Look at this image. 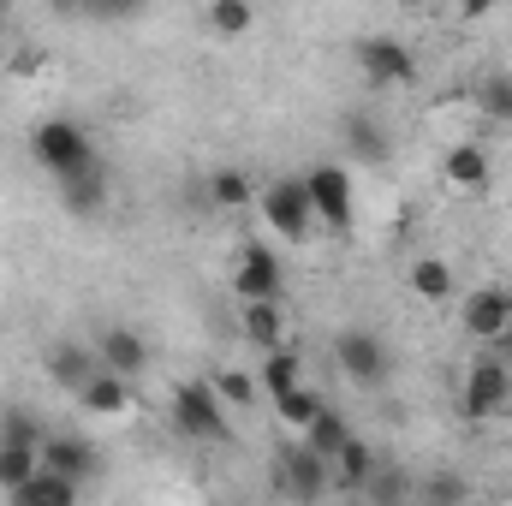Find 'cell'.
Returning <instances> with one entry per match:
<instances>
[{"label":"cell","instance_id":"obj_1","mask_svg":"<svg viewBox=\"0 0 512 506\" xmlns=\"http://www.w3.org/2000/svg\"><path fill=\"white\" fill-rule=\"evenodd\" d=\"M30 155H36V167H42L48 179H66V173L102 167V155H96V137L78 126V120H66V114H48V120H36V131H30Z\"/></svg>","mask_w":512,"mask_h":506},{"label":"cell","instance_id":"obj_2","mask_svg":"<svg viewBox=\"0 0 512 506\" xmlns=\"http://www.w3.org/2000/svg\"><path fill=\"white\" fill-rule=\"evenodd\" d=\"M173 429L191 441H209V447L233 441V417H227V399L215 393V381H179L173 387Z\"/></svg>","mask_w":512,"mask_h":506},{"label":"cell","instance_id":"obj_3","mask_svg":"<svg viewBox=\"0 0 512 506\" xmlns=\"http://www.w3.org/2000/svg\"><path fill=\"white\" fill-rule=\"evenodd\" d=\"M304 185H310L316 227H328V233H352V221H358V185H352V167H346V161H316V167L304 173Z\"/></svg>","mask_w":512,"mask_h":506},{"label":"cell","instance_id":"obj_4","mask_svg":"<svg viewBox=\"0 0 512 506\" xmlns=\"http://www.w3.org/2000/svg\"><path fill=\"white\" fill-rule=\"evenodd\" d=\"M256 209H262V221H268V233L274 239H286V245H304L310 239V227H316V209H310V185L304 179H268L262 191H256Z\"/></svg>","mask_w":512,"mask_h":506},{"label":"cell","instance_id":"obj_5","mask_svg":"<svg viewBox=\"0 0 512 506\" xmlns=\"http://www.w3.org/2000/svg\"><path fill=\"white\" fill-rule=\"evenodd\" d=\"M352 60H358L370 90H411L417 84V48L399 36H358Z\"/></svg>","mask_w":512,"mask_h":506},{"label":"cell","instance_id":"obj_6","mask_svg":"<svg viewBox=\"0 0 512 506\" xmlns=\"http://www.w3.org/2000/svg\"><path fill=\"white\" fill-rule=\"evenodd\" d=\"M512 399V364L489 346L483 358H471V370H465V387H459V411L471 417V423H489L495 411H507Z\"/></svg>","mask_w":512,"mask_h":506},{"label":"cell","instance_id":"obj_7","mask_svg":"<svg viewBox=\"0 0 512 506\" xmlns=\"http://www.w3.org/2000/svg\"><path fill=\"white\" fill-rule=\"evenodd\" d=\"M274 477H280V495H292V501H322V495L334 489V459H322V453H310L304 441H292V447L274 453Z\"/></svg>","mask_w":512,"mask_h":506},{"label":"cell","instance_id":"obj_8","mask_svg":"<svg viewBox=\"0 0 512 506\" xmlns=\"http://www.w3.org/2000/svg\"><path fill=\"white\" fill-rule=\"evenodd\" d=\"M334 364H340V376L352 381V387H382L387 370H393L382 334H370V328H346V334H334Z\"/></svg>","mask_w":512,"mask_h":506},{"label":"cell","instance_id":"obj_9","mask_svg":"<svg viewBox=\"0 0 512 506\" xmlns=\"http://www.w3.org/2000/svg\"><path fill=\"white\" fill-rule=\"evenodd\" d=\"M459 322H465V334H471V340L495 346L501 334H512V292H507V286H477V292H465Z\"/></svg>","mask_w":512,"mask_h":506},{"label":"cell","instance_id":"obj_10","mask_svg":"<svg viewBox=\"0 0 512 506\" xmlns=\"http://www.w3.org/2000/svg\"><path fill=\"white\" fill-rule=\"evenodd\" d=\"M441 179H447V191H459V197H483V191L495 185V161H489L483 143H453V149L441 155Z\"/></svg>","mask_w":512,"mask_h":506},{"label":"cell","instance_id":"obj_11","mask_svg":"<svg viewBox=\"0 0 512 506\" xmlns=\"http://www.w3.org/2000/svg\"><path fill=\"white\" fill-rule=\"evenodd\" d=\"M280 286H286V268H280V256L274 245H245L239 251V268H233V292L239 298H280Z\"/></svg>","mask_w":512,"mask_h":506},{"label":"cell","instance_id":"obj_12","mask_svg":"<svg viewBox=\"0 0 512 506\" xmlns=\"http://www.w3.org/2000/svg\"><path fill=\"white\" fill-rule=\"evenodd\" d=\"M96 358L108 364V370H120V376H143L149 370V340L126 328V322H108L102 334H96Z\"/></svg>","mask_w":512,"mask_h":506},{"label":"cell","instance_id":"obj_13","mask_svg":"<svg viewBox=\"0 0 512 506\" xmlns=\"http://www.w3.org/2000/svg\"><path fill=\"white\" fill-rule=\"evenodd\" d=\"M340 143H346L352 167H382L387 155H393L387 126L376 120V114H346V120H340Z\"/></svg>","mask_w":512,"mask_h":506},{"label":"cell","instance_id":"obj_14","mask_svg":"<svg viewBox=\"0 0 512 506\" xmlns=\"http://www.w3.org/2000/svg\"><path fill=\"white\" fill-rule=\"evenodd\" d=\"M54 197L66 203V215L90 221V215H102V209H108V173H102V167L66 173V179H54Z\"/></svg>","mask_w":512,"mask_h":506},{"label":"cell","instance_id":"obj_15","mask_svg":"<svg viewBox=\"0 0 512 506\" xmlns=\"http://www.w3.org/2000/svg\"><path fill=\"white\" fill-rule=\"evenodd\" d=\"M405 286H411V298H423V304H453V298H459V268H453L447 256H417V262L405 268Z\"/></svg>","mask_w":512,"mask_h":506},{"label":"cell","instance_id":"obj_16","mask_svg":"<svg viewBox=\"0 0 512 506\" xmlns=\"http://www.w3.org/2000/svg\"><path fill=\"white\" fill-rule=\"evenodd\" d=\"M72 399H78L90 417H126V411H131V376H120V370H108V364H102V370L84 381Z\"/></svg>","mask_w":512,"mask_h":506},{"label":"cell","instance_id":"obj_17","mask_svg":"<svg viewBox=\"0 0 512 506\" xmlns=\"http://www.w3.org/2000/svg\"><path fill=\"white\" fill-rule=\"evenodd\" d=\"M239 334L251 340L256 352L286 346V310H280V298H239Z\"/></svg>","mask_w":512,"mask_h":506},{"label":"cell","instance_id":"obj_18","mask_svg":"<svg viewBox=\"0 0 512 506\" xmlns=\"http://www.w3.org/2000/svg\"><path fill=\"white\" fill-rule=\"evenodd\" d=\"M78 495H84V483H78V477H66V471L42 465V471H30L6 501H18V506H72Z\"/></svg>","mask_w":512,"mask_h":506},{"label":"cell","instance_id":"obj_19","mask_svg":"<svg viewBox=\"0 0 512 506\" xmlns=\"http://www.w3.org/2000/svg\"><path fill=\"white\" fill-rule=\"evenodd\" d=\"M42 465L66 471V477H78V483H90V477L102 471L96 447H90V441H78V435H42Z\"/></svg>","mask_w":512,"mask_h":506},{"label":"cell","instance_id":"obj_20","mask_svg":"<svg viewBox=\"0 0 512 506\" xmlns=\"http://www.w3.org/2000/svg\"><path fill=\"white\" fill-rule=\"evenodd\" d=\"M102 370V358H96V346H78V340H60L54 352H48V381L54 387H66V393H78L84 381Z\"/></svg>","mask_w":512,"mask_h":506},{"label":"cell","instance_id":"obj_21","mask_svg":"<svg viewBox=\"0 0 512 506\" xmlns=\"http://www.w3.org/2000/svg\"><path fill=\"white\" fill-rule=\"evenodd\" d=\"M376 465H382V453H376L364 435H352V441L334 453V489H346V495H364V483L376 477Z\"/></svg>","mask_w":512,"mask_h":506},{"label":"cell","instance_id":"obj_22","mask_svg":"<svg viewBox=\"0 0 512 506\" xmlns=\"http://www.w3.org/2000/svg\"><path fill=\"white\" fill-rule=\"evenodd\" d=\"M203 30L215 42H245L256 30V0H209L203 6Z\"/></svg>","mask_w":512,"mask_h":506},{"label":"cell","instance_id":"obj_23","mask_svg":"<svg viewBox=\"0 0 512 506\" xmlns=\"http://www.w3.org/2000/svg\"><path fill=\"white\" fill-rule=\"evenodd\" d=\"M298 441L310 447V453H322V459H334L346 441H352V423H346V411H334V405H322L304 429H298Z\"/></svg>","mask_w":512,"mask_h":506},{"label":"cell","instance_id":"obj_24","mask_svg":"<svg viewBox=\"0 0 512 506\" xmlns=\"http://www.w3.org/2000/svg\"><path fill=\"white\" fill-rule=\"evenodd\" d=\"M298 381H304V358H298L292 346H268V352H262V370H256V387H262L268 399L292 393Z\"/></svg>","mask_w":512,"mask_h":506},{"label":"cell","instance_id":"obj_25","mask_svg":"<svg viewBox=\"0 0 512 506\" xmlns=\"http://www.w3.org/2000/svg\"><path fill=\"white\" fill-rule=\"evenodd\" d=\"M209 203L227 209V215L256 209V179L245 173V167H215V173H209Z\"/></svg>","mask_w":512,"mask_h":506},{"label":"cell","instance_id":"obj_26","mask_svg":"<svg viewBox=\"0 0 512 506\" xmlns=\"http://www.w3.org/2000/svg\"><path fill=\"white\" fill-rule=\"evenodd\" d=\"M30 471H42V447H30V441H0V495H12Z\"/></svg>","mask_w":512,"mask_h":506},{"label":"cell","instance_id":"obj_27","mask_svg":"<svg viewBox=\"0 0 512 506\" xmlns=\"http://www.w3.org/2000/svg\"><path fill=\"white\" fill-rule=\"evenodd\" d=\"M322 405H328V399H322V393H316L310 381H298L292 393H280V399H274V417H280V423H286V429L298 435V429H304V423H310V417H316Z\"/></svg>","mask_w":512,"mask_h":506},{"label":"cell","instance_id":"obj_28","mask_svg":"<svg viewBox=\"0 0 512 506\" xmlns=\"http://www.w3.org/2000/svg\"><path fill=\"white\" fill-rule=\"evenodd\" d=\"M477 108H483V120L512 126V72H495V78L477 84Z\"/></svg>","mask_w":512,"mask_h":506},{"label":"cell","instance_id":"obj_29","mask_svg":"<svg viewBox=\"0 0 512 506\" xmlns=\"http://www.w3.org/2000/svg\"><path fill=\"white\" fill-rule=\"evenodd\" d=\"M209 381H215V393H221L233 411H251L256 405V376H245V370H215Z\"/></svg>","mask_w":512,"mask_h":506},{"label":"cell","instance_id":"obj_30","mask_svg":"<svg viewBox=\"0 0 512 506\" xmlns=\"http://www.w3.org/2000/svg\"><path fill=\"white\" fill-rule=\"evenodd\" d=\"M0 441H30V447H42V423H36L30 411L6 405V411H0Z\"/></svg>","mask_w":512,"mask_h":506},{"label":"cell","instance_id":"obj_31","mask_svg":"<svg viewBox=\"0 0 512 506\" xmlns=\"http://www.w3.org/2000/svg\"><path fill=\"white\" fill-rule=\"evenodd\" d=\"M405 495H411V483H405V477L382 459V465H376V477L364 483V501H405Z\"/></svg>","mask_w":512,"mask_h":506},{"label":"cell","instance_id":"obj_32","mask_svg":"<svg viewBox=\"0 0 512 506\" xmlns=\"http://www.w3.org/2000/svg\"><path fill=\"white\" fill-rule=\"evenodd\" d=\"M84 18H96V24H131V18H143V0H84Z\"/></svg>","mask_w":512,"mask_h":506},{"label":"cell","instance_id":"obj_33","mask_svg":"<svg viewBox=\"0 0 512 506\" xmlns=\"http://www.w3.org/2000/svg\"><path fill=\"white\" fill-rule=\"evenodd\" d=\"M423 495H429V501H465V483H459V477H429Z\"/></svg>","mask_w":512,"mask_h":506},{"label":"cell","instance_id":"obj_34","mask_svg":"<svg viewBox=\"0 0 512 506\" xmlns=\"http://www.w3.org/2000/svg\"><path fill=\"white\" fill-rule=\"evenodd\" d=\"M48 12H60V18H78V12H84V0H48Z\"/></svg>","mask_w":512,"mask_h":506},{"label":"cell","instance_id":"obj_35","mask_svg":"<svg viewBox=\"0 0 512 506\" xmlns=\"http://www.w3.org/2000/svg\"><path fill=\"white\" fill-rule=\"evenodd\" d=\"M501 0H465V18H483V12H495Z\"/></svg>","mask_w":512,"mask_h":506},{"label":"cell","instance_id":"obj_36","mask_svg":"<svg viewBox=\"0 0 512 506\" xmlns=\"http://www.w3.org/2000/svg\"><path fill=\"white\" fill-rule=\"evenodd\" d=\"M399 6H405V12H423V6H429V0H399Z\"/></svg>","mask_w":512,"mask_h":506},{"label":"cell","instance_id":"obj_37","mask_svg":"<svg viewBox=\"0 0 512 506\" xmlns=\"http://www.w3.org/2000/svg\"><path fill=\"white\" fill-rule=\"evenodd\" d=\"M0 24H6V0H0Z\"/></svg>","mask_w":512,"mask_h":506}]
</instances>
